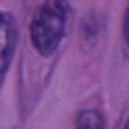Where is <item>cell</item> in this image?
<instances>
[{
  "mask_svg": "<svg viewBox=\"0 0 129 129\" xmlns=\"http://www.w3.org/2000/svg\"><path fill=\"white\" fill-rule=\"evenodd\" d=\"M17 43V26L11 14L0 11V85L11 66Z\"/></svg>",
  "mask_w": 129,
  "mask_h": 129,
  "instance_id": "obj_2",
  "label": "cell"
},
{
  "mask_svg": "<svg viewBox=\"0 0 129 129\" xmlns=\"http://www.w3.org/2000/svg\"><path fill=\"white\" fill-rule=\"evenodd\" d=\"M76 126H82V127H103L105 121L103 117L99 111L96 109H85L82 111L78 118H76Z\"/></svg>",
  "mask_w": 129,
  "mask_h": 129,
  "instance_id": "obj_3",
  "label": "cell"
},
{
  "mask_svg": "<svg viewBox=\"0 0 129 129\" xmlns=\"http://www.w3.org/2000/svg\"><path fill=\"white\" fill-rule=\"evenodd\" d=\"M69 5L66 0H44L38 6L30 23L34 47L44 56L52 55L66 32Z\"/></svg>",
  "mask_w": 129,
  "mask_h": 129,
  "instance_id": "obj_1",
  "label": "cell"
}]
</instances>
